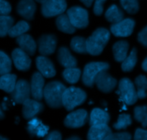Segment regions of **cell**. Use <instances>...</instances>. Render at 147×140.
<instances>
[{
  "label": "cell",
  "mask_w": 147,
  "mask_h": 140,
  "mask_svg": "<svg viewBox=\"0 0 147 140\" xmlns=\"http://www.w3.org/2000/svg\"><path fill=\"white\" fill-rule=\"evenodd\" d=\"M110 32L105 28L100 27L96 29L92 35L86 40L87 53L93 56L101 54L110 40Z\"/></svg>",
  "instance_id": "6da1fadb"
},
{
  "label": "cell",
  "mask_w": 147,
  "mask_h": 140,
  "mask_svg": "<svg viewBox=\"0 0 147 140\" xmlns=\"http://www.w3.org/2000/svg\"><path fill=\"white\" fill-rule=\"evenodd\" d=\"M66 86L59 81H51L46 84L43 90V97L46 104L53 109L63 107L62 98Z\"/></svg>",
  "instance_id": "7a4b0ae2"
},
{
  "label": "cell",
  "mask_w": 147,
  "mask_h": 140,
  "mask_svg": "<svg viewBox=\"0 0 147 140\" xmlns=\"http://www.w3.org/2000/svg\"><path fill=\"white\" fill-rule=\"evenodd\" d=\"M87 98V93L81 88L69 87L65 89L62 98L63 107L67 111H72L74 108L81 105Z\"/></svg>",
  "instance_id": "3957f363"
},
{
  "label": "cell",
  "mask_w": 147,
  "mask_h": 140,
  "mask_svg": "<svg viewBox=\"0 0 147 140\" xmlns=\"http://www.w3.org/2000/svg\"><path fill=\"white\" fill-rule=\"evenodd\" d=\"M116 93L120 96V100L126 105H133L138 98L134 84L128 78H123L120 80Z\"/></svg>",
  "instance_id": "277c9868"
},
{
  "label": "cell",
  "mask_w": 147,
  "mask_h": 140,
  "mask_svg": "<svg viewBox=\"0 0 147 140\" xmlns=\"http://www.w3.org/2000/svg\"><path fill=\"white\" fill-rule=\"evenodd\" d=\"M110 65L105 62H91L87 63L82 73V82L87 87H92L94 80L99 73L102 70H107Z\"/></svg>",
  "instance_id": "5b68a950"
},
{
  "label": "cell",
  "mask_w": 147,
  "mask_h": 140,
  "mask_svg": "<svg viewBox=\"0 0 147 140\" xmlns=\"http://www.w3.org/2000/svg\"><path fill=\"white\" fill-rule=\"evenodd\" d=\"M66 15L75 28L84 29L89 25V14L87 10L81 7H72L69 8Z\"/></svg>",
  "instance_id": "8992f818"
},
{
  "label": "cell",
  "mask_w": 147,
  "mask_h": 140,
  "mask_svg": "<svg viewBox=\"0 0 147 140\" xmlns=\"http://www.w3.org/2000/svg\"><path fill=\"white\" fill-rule=\"evenodd\" d=\"M66 0H46L42 4L41 13L45 17L59 16L66 11Z\"/></svg>",
  "instance_id": "52a82bcc"
},
{
  "label": "cell",
  "mask_w": 147,
  "mask_h": 140,
  "mask_svg": "<svg viewBox=\"0 0 147 140\" xmlns=\"http://www.w3.org/2000/svg\"><path fill=\"white\" fill-rule=\"evenodd\" d=\"M30 85L27 80L22 79L17 82L13 91L11 93L12 100L19 104H23L24 101L30 98Z\"/></svg>",
  "instance_id": "ba28073f"
},
{
  "label": "cell",
  "mask_w": 147,
  "mask_h": 140,
  "mask_svg": "<svg viewBox=\"0 0 147 140\" xmlns=\"http://www.w3.org/2000/svg\"><path fill=\"white\" fill-rule=\"evenodd\" d=\"M135 24L134 19L127 18L117 23L113 24L110 27V31L114 36L118 38H126L133 33Z\"/></svg>",
  "instance_id": "9c48e42d"
},
{
  "label": "cell",
  "mask_w": 147,
  "mask_h": 140,
  "mask_svg": "<svg viewBox=\"0 0 147 140\" xmlns=\"http://www.w3.org/2000/svg\"><path fill=\"white\" fill-rule=\"evenodd\" d=\"M94 83L100 91L107 93L115 88L117 85V80L110 76L107 70H102L97 76Z\"/></svg>",
  "instance_id": "30bf717a"
},
{
  "label": "cell",
  "mask_w": 147,
  "mask_h": 140,
  "mask_svg": "<svg viewBox=\"0 0 147 140\" xmlns=\"http://www.w3.org/2000/svg\"><path fill=\"white\" fill-rule=\"evenodd\" d=\"M87 114L84 109H78L66 116L64 120L65 127L68 128L77 129L83 127L87 121Z\"/></svg>",
  "instance_id": "8fae6325"
},
{
  "label": "cell",
  "mask_w": 147,
  "mask_h": 140,
  "mask_svg": "<svg viewBox=\"0 0 147 140\" xmlns=\"http://www.w3.org/2000/svg\"><path fill=\"white\" fill-rule=\"evenodd\" d=\"M38 51L41 56H48L55 52L57 38L53 35H43L38 40Z\"/></svg>",
  "instance_id": "7c38bea8"
},
{
  "label": "cell",
  "mask_w": 147,
  "mask_h": 140,
  "mask_svg": "<svg viewBox=\"0 0 147 140\" xmlns=\"http://www.w3.org/2000/svg\"><path fill=\"white\" fill-rule=\"evenodd\" d=\"M31 96L33 99L40 101L43 98L45 80L43 75L39 72H35L32 76L30 82Z\"/></svg>",
  "instance_id": "4fadbf2b"
},
{
  "label": "cell",
  "mask_w": 147,
  "mask_h": 140,
  "mask_svg": "<svg viewBox=\"0 0 147 140\" xmlns=\"http://www.w3.org/2000/svg\"><path fill=\"white\" fill-rule=\"evenodd\" d=\"M12 59L18 70L27 71L31 66V60L29 55L21 48H16L12 51Z\"/></svg>",
  "instance_id": "5bb4252c"
},
{
  "label": "cell",
  "mask_w": 147,
  "mask_h": 140,
  "mask_svg": "<svg viewBox=\"0 0 147 140\" xmlns=\"http://www.w3.org/2000/svg\"><path fill=\"white\" fill-rule=\"evenodd\" d=\"M43 110V104L37 100L28 98L22 104V116L25 119H31Z\"/></svg>",
  "instance_id": "9a60e30c"
},
{
  "label": "cell",
  "mask_w": 147,
  "mask_h": 140,
  "mask_svg": "<svg viewBox=\"0 0 147 140\" xmlns=\"http://www.w3.org/2000/svg\"><path fill=\"white\" fill-rule=\"evenodd\" d=\"M36 67L43 77L53 78L56 76V69L53 62L46 56H38L35 60Z\"/></svg>",
  "instance_id": "2e32d148"
},
{
  "label": "cell",
  "mask_w": 147,
  "mask_h": 140,
  "mask_svg": "<svg viewBox=\"0 0 147 140\" xmlns=\"http://www.w3.org/2000/svg\"><path fill=\"white\" fill-rule=\"evenodd\" d=\"M27 130L32 137H44L48 134L49 127L45 125L39 119L33 117L28 121Z\"/></svg>",
  "instance_id": "e0dca14e"
},
{
  "label": "cell",
  "mask_w": 147,
  "mask_h": 140,
  "mask_svg": "<svg viewBox=\"0 0 147 140\" xmlns=\"http://www.w3.org/2000/svg\"><path fill=\"white\" fill-rule=\"evenodd\" d=\"M36 11L34 0H20L17 6V12L27 20H32Z\"/></svg>",
  "instance_id": "ac0fdd59"
},
{
  "label": "cell",
  "mask_w": 147,
  "mask_h": 140,
  "mask_svg": "<svg viewBox=\"0 0 147 140\" xmlns=\"http://www.w3.org/2000/svg\"><path fill=\"white\" fill-rule=\"evenodd\" d=\"M112 133V130L107 124L90 126V129L87 134V139L90 140L106 139Z\"/></svg>",
  "instance_id": "d6986e66"
},
{
  "label": "cell",
  "mask_w": 147,
  "mask_h": 140,
  "mask_svg": "<svg viewBox=\"0 0 147 140\" xmlns=\"http://www.w3.org/2000/svg\"><path fill=\"white\" fill-rule=\"evenodd\" d=\"M16 42L22 50L28 53L29 56H33L37 49V44L33 38L28 34H23L18 37Z\"/></svg>",
  "instance_id": "ffe728a7"
},
{
  "label": "cell",
  "mask_w": 147,
  "mask_h": 140,
  "mask_svg": "<svg viewBox=\"0 0 147 140\" xmlns=\"http://www.w3.org/2000/svg\"><path fill=\"white\" fill-rule=\"evenodd\" d=\"M57 59L59 63L64 68L77 67V60L75 57L71 54L69 49L66 47H61L58 51Z\"/></svg>",
  "instance_id": "44dd1931"
},
{
  "label": "cell",
  "mask_w": 147,
  "mask_h": 140,
  "mask_svg": "<svg viewBox=\"0 0 147 140\" xmlns=\"http://www.w3.org/2000/svg\"><path fill=\"white\" fill-rule=\"evenodd\" d=\"M110 117L107 112L99 108L93 109L90 114V125H100L107 124L110 121Z\"/></svg>",
  "instance_id": "7402d4cb"
},
{
  "label": "cell",
  "mask_w": 147,
  "mask_h": 140,
  "mask_svg": "<svg viewBox=\"0 0 147 140\" xmlns=\"http://www.w3.org/2000/svg\"><path fill=\"white\" fill-rule=\"evenodd\" d=\"M129 44L127 41L120 40L113 46L114 58L117 62H123L127 57Z\"/></svg>",
  "instance_id": "603a6c76"
},
{
  "label": "cell",
  "mask_w": 147,
  "mask_h": 140,
  "mask_svg": "<svg viewBox=\"0 0 147 140\" xmlns=\"http://www.w3.org/2000/svg\"><path fill=\"white\" fill-rule=\"evenodd\" d=\"M56 25L58 29L64 33L73 34L76 31V28L71 24L68 15L63 13L59 15L56 18Z\"/></svg>",
  "instance_id": "cb8c5ba5"
},
{
  "label": "cell",
  "mask_w": 147,
  "mask_h": 140,
  "mask_svg": "<svg viewBox=\"0 0 147 140\" xmlns=\"http://www.w3.org/2000/svg\"><path fill=\"white\" fill-rule=\"evenodd\" d=\"M16 80V75L10 73L2 75L0 76V90L11 93L15 88L17 83Z\"/></svg>",
  "instance_id": "d4e9b609"
},
{
  "label": "cell",
  "mask_w": 147,
  "mask_h": 140,
  "mask_svg": "<svg viewBox=\"0 0 147 140\" xmlns=\"http://www.w3.org/2000/svg\"><path fill=\"white\" fill-rule=\"evenodd\" d=\"M105 16L108 22L114 24L123 19L124 14L117 5H113L107 9Z\"/></svg>",
  "instance_id": "484cf974"
},
{
  "label": "cell",
  "mask_w": 147,
  "mask_h": 140,
  "mask_svg": "<svg viewBox=\"0 0 147 140\" xmlns=\"http://www.w3.org/2000/svg\"><path fill=\"white\" fill-rule=\"evenodd\" d=\"M63 79L70 84H74L79 81L81 76V70L76 67L66 68L62 73Z\"/></svg>",
  "instance_id": "4316f807"
},
{
  "label": "cell",
  "mask_w": 147,
  "mask_h": 140,
  "mask_svg": "<svg viewBox=\"0 0 147 140\" xmlns=\"http://www.w3.org/2000/svg\"><path fill=\"white\" fill-rule=\"evenodd\" d=\"M30 28V25L26 21L21 20L10 28L8 32V35L11 38H18L28 32Z\"/></svg>",
  "instance_id": "83f0119b"
},
{
  "label": "cell",
  "mask_w": 147,
  "mask_h": 140,
  "mask_svg": "<svg viewBox=\"0 0 147 140\" xmlns=\"http://www.w3.org/2000/svg\"><path fill=\"white\" fill-rule=\"evenodd\" d=\"M137 63V50L134 48L131 50L128 56L125 58V60L122 62L121 68L124 72H131L134 68Z\"/></svg>",
  "instance_id": "f1b7e54d"
},
{
  "label": "cell",
  "mask_w": 147,
  "mask_h": 140,
  "mask_svg": "<svg viewBox=\"0 0 147 140\" xmlns=\"http://www.w3.org/2000/svg\"><path fill=\"white\" fill-rule=\"evenodd\" d=\"M71 48L74 52L80 54L87 53L86 46V39L82 37H74L71 39L70 43Z\"/></svg>",
  "instance_id": "f546056e"
},
{
  "label": "cell",
  "mask_w": 147,
  "mask_h": 140,
  "mask_svg": "<svg viewBox=\"0 0 147 140\" xmlns=\"http://www.w3.org/2000/svg\"><path fill=\"white\" fill-rule=\"evenodd\" d=\"M135 84L137 87L138 98L143 99L147 97V78L140 75L136 78Z\"/></svg>",
  "instance_id": "4dcf8cb0"
},
{
  "label": "cell",
  "mask_w": 147,
  "mask_h": 140,
  "mask_svg": "<svg viewBox=\"0 0 147 140\" xmlns=\"http://www.w3.org/2000/svg\"><path fill=\"white\" fill-rule=\"evenodd\" d=\"M13 24L14 19L11 16L8 15H0V38H4L8 35Z\"/></svg>",
  "instance_id": "1f68e13d"
},
{
  "label": "cell",
  "mask_w": 147,
  "mask_h": 140,
  "mask_svg": "<svg viewBox=\"0 0 147 140\" xmlns=\"http://www.w3.org/2000/svg\"><path fill=\"white\" fill-rule=\"evenodd\" d=\"M12 70V60L10 58L0 50V76L10 73Z\"/></svg>",
  "instance_id": "d6a6232c"
},
{
  "label": "cell",
  "mask_w": 147,
  "mask_h": 140,
  "mask_svg": "<svg viewBox=\"0 0 147 140\" xmlns=\"http://www.w3.org/2000/svg\"><path fill=\"white\" fill-rule=\"evenodd\" d=\"M134 119L141 123L143 127H147V106H139L134 109Z\"/></svg>",
  "instance_id": "836d02e7"
},
{
  "label": "cell",
  "mask_w": 147,
  "mask_h": 140,
  "mask_svg": "<svg viewBox=\"0 0 147 140\" xmlns=\"http://www.w3.org/2000/svg\"><path fill=\"white\" fill-rule=\"evenodd\" d=\"M121 7L128 14L134 15L139 10V4L137 0H120Z\"/></svg>",
  "instance_id": "e575fe53"
},
{
  "label": "cell",
  "mask_w": 147,
  "mask_h": 140,
  "mask_svg": "<svg viewBox=\"0 0 147 140\" xmlns=\"http://www.w3.org/2000/svg\"><path fill=\"white\" fill-rule=\"evenodd\" d=\"M132 124V119L129 114H122L118 117V121L113 124V128L116 130L125 129Z\"/></svg>",
  "instance_id": "d590c367"
},
{
  "label": "cell",
  "mask_w": 147,
  "mask_h": 140,
  "mask_svg": "<svg viewBox=\"0 0 147 140\" xmlns=\"http://www.w3.org/2000/svg\"><path fill=\"white\" fill-rule=\"evenodd\" d=\"M131 135L128 132L111 133L106 140H130L131 139Z\"/></svg>",
  "instance_id": "8d00e7d4"
},
{
  "label": "cell",
  "mask_w": 147,
  "mask_h": 140,
  "mask_svg": "<svg viewBox=\"0 0 147 140\" xmlns=\"http://www.w3.org/2000/svg\"><path fill=\"white\" fill-rule=\"evenodd\" d=\"M12 11L10 4L6 0H0V15H9Z\"/></svg>",
  "instance_id": "74e56055"
},
{
  "label": "cell",
  "mask_w": 147,
  "mask_h": 140,
  "mask_svg": "<svg viewBox=\"0 0 147 140\" xmlns=\"http://www.w3.org/2000/svg\"><path fill=\"white\" fill-rule=\"evenodd\" d=\"M107 0H95L94 5V15L97 16H100L102 14L103 9H104V4Z\"/></svg>",
  "instance_id": "f35d334b"
},
{
  "label": "cell",
  "mask_w": 147,
  "mask_h": 140,
  "mask_svg": "<svg viewBox=\"0 0 147 140\" xmlns=\"http://www.w3.org/2000/svg\"><path fill=\"white\" fill-rule=\"evenodd\" d=\"M138 41L143 46L147 48V26L138 33Z\"/></svg>",
  "instance_id": "ab89813d"
},
{
  "label": "cell",
  "mask_w": 147,
  "mask_h": 140,
  "mask_svg": "<svg viewBox=\"0 0 147 140\" xmlns=\"http://www.w3.org/2000/svg\"><path fill=\"white\" fill-rule=\"evenodd\" d=\"M134 139L136 140H147V130L143 129H137L134 134Z\"/></svg>",
  "instance_id": "60d3db41"
},
{
  "label": "cell",
  "mask_w": 147,
  "mask_h": 140,
  "mask_svg": "<svg viewBox=\"0 0 147 140\" xmlns=\"http://www.w3.org/2000/svg\"><path fill=\"white\" fill-rule=\"evenodd\" d=\"M46 140H61V134L58 131H53L48 134L45 137Z\"/></svg>",
  "instance_id": "b9f144b4"
},
{
  "label": "cell",
  "mask_w": 147,
  "mask_h": 140,
  "mask_svg": "<svg viewBox=\"0 0 147 140\" xmlns=\"http://www.w3.org/2000/svg\"><path fill=\"white\" fill-rule=\"evenodd\" d=\"M84 5H85L87 7H91V5H92L94 0H80Z\"/></svg>",
  "instance_id": "7bdbcfd3"
},
{
  "label": "cell",
  "mask_w": 147,
  "mask_h": 140,
  "mask_svg": "<svg viewBox=\"0 0 147 140\" xmlns=\"http://www.w3.org/2000/svg\"><path fill=\"white\" fill-rule=\"evenodd\" d=\"M142 69L144 71L147 72V57L144 59L142 63Z\"/></svg>",
  "instance_id": "ee69618b"
},
{
  "label": "cell",
  "mask_w": 147,
  "mask_h": 140,
  "mask_svg": "<svg viewBox=\"0 0 147 140\" xmlns=\"http://www.w3.org/2000/svg\"><path fill=\"white\" fill-rule=\"evenodd\" d=\"M4 118H5V114H4L3 111H2V108L0 107V120L3 119Z\"/></svg>",
  "instance_id": "f6af8a7d"
},
{
  "label": "cell",
  "mask_w": 147,
  "mask_h": 140,
  "mask_svg": "<svg viewBox=\"0 0 147 140\" xmlns=\"http://www.w3.org/2000/svg\"><path fill=\"white\" fill-rule=\"evenodd\" d=\"M67 139H69V140H80V139H80V137H70V138H68Z\"/></svg>",
  "instance_id": "bcb514c9"
},
{
  "label": "cell",
  "mask_w": 147,
  "mask_h": 140,
  "mask_svg": "<svg viewBox=\"0 0 147 140\" xmlns=\"http://www.w3.org/2000/svg\"><path fill=\"white\" fill-rule=\"evenodd\" d=\"M37 2H38V3H40V4H43V2H45L46 1V0H35Z\"/></svg>",
  "instance_id": "7dc6e473"
},
{
  "label": "cell",
  "mask_w": 147,
  "mask_h": 140,
  "mask_svg": "<svg viewBox=\"0 0 147 140\" xmlns=\"http://www.w3.org/2000/svg\"><path fill=\"white\" fill-rule=\"evenodd\" d=\"M8 139L6 138V137H2V136L0 135V140H7Z\"/></svg>",
  "instance_id": "c3c4849f"
}]
</instances>
